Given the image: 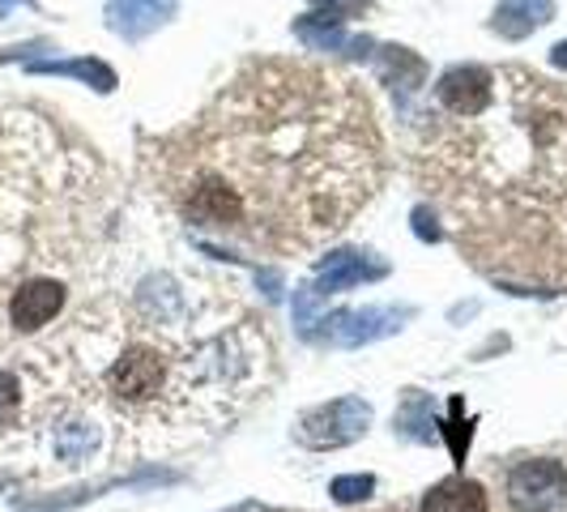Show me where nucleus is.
Listing matches in <instances>:
<instances>
[{
  "label": "nucleus",
  "instance_id": "nucleus-1",
  "mask_svg": "<svg viewBox=\"0 0 567 512\" xmlns=\"http://www.w3.org/2000/svg\"><path fill=\"white\" fill-rule=\"evenodd\" d=\"M388 154L359 77L308 56H260L184 128L141 146V184L201 235L303 256L384 189Z\"/></svg>",
  "mask_w": 567,
  "mask_h": 512
},
{
  "label": "nucleus",
  "instance_id": "nucleus-2",
  "mask_svg": "<svg viewBox=\"0 0 567 512\" xmlns=\"http://www.w3.org/2000/svg\"><path fill=\"white\" fill-rule=\"evenodd\" d=\"M372 427V406L363 397H338L329 406H315L299 418L295 436L308 448H346L354 440H363Z\"/></svg>",
  "mask_w": 567,
  "mask_h": 512
},
{
  "label": "nucleus",
  "instance_id": "nucleus-3",
  "mask_svg": "<svg viewBox=\"0 0 567 512\" xmlns=\"http://www.w3.org/2000/svg\"><path fill=\"white\" fill-rule=\"evenodd\" d=\"M507 504L516 512H555L567 504V466L555 457H525L507 470Z\"/></svg>",
  "mask_w": 567,
  "mask_h": 512
},
{
  "label": "nucleus",
  "instance_id": "nucleus-4",
  "mask_svg": "<svg viewBox=\"0 0 567 512\" xmlns=\"http://www.w3.org/2000/svg\"><path fill=\"white\" fill-rule=\"evenodd\" d=\"M495 98V73L482 64H457L436 82V116L443 120H473Z\"/></svg>",
  "mask_w": 567,
  "mask_h": 512
},
{
  "label": "nucleus",
  "instance_id": "nucleus-5",
  "mask_svg": "<svg viewBox=\"0 0 567 512\" xmlns=\"http://www.w3.org/2000/svg\"><path fill=\"white\" fill-rule=\"evenodd\" d=\"M406 312H393V308H363V312H338V317L320 320L324 324V338L338 342V346H363V342H376L402 329Z\"/></svg>",
  "mask_w": 567,
  "mask_h": 512
},
{
  "label": "nucleus",
  "instance_id": "nucleus-6",
  "mask_svg": "<svg viewBox=\"0 0 567 512\" xmlns=\"http://www.w3.org/2000/svg\"><path fill=\"white\" fill-rule=\"evenodd\" d=\"M61 308H64V287L56 278H31V282H22V287L13 290V299H9V317H13V324L22 333L43 329L47 320L61 317Z\"/></svg>",
  "mask_w": 567,
  "mask_h": 512
},
{
  "label": "nucleus",
  "instance_id": "nucleus-7",
  "mask_svg": "<svg viewBox=\"0 0 567 512\" xmlns=\"http://www.w3.org/2000/svg\"><path fill=\"white\" fill-rule=\"evenodd\" d=\"M384 265L379 260H367V253H329L315 269V282H308V295L312 299H324V295H338V290H350L367 278H379Z\"/></svg>",
  "mask_w": 567,
  "mask_h": 512
},
{
  "label": "nucleus",
  "instance_id": "nucleus-8",
  "mask_svg": "<svg viewBox=\"0 0 567 512\" xmlns=\"http://www.w3.org/2000/svg\"><path fill=\"white\" fill-rule=\"evenodd\" d=\"M175 18V0H107V26L125 39H146Z\"/></svg>",
  "mask_w": 567,
  "mask_h": 512
},
{
  "label": "nucleus",
  "instance_id": "nucleus-9",
  "mask_svg": "<svg viewBox=\"0 0 567 512\" xmlns=\"http://www.w3.org/2000/svg\"><path fill=\"white\" fill-rule=\"evenodd\" d=\"M418 512H486V491L473 479H443L422 495Z\"/></svg>",
  "mask_w": 567,
  "mask_h": 512
},
{
  "label": "nucleus",
  "instance_id": "nucleus-10",
  "mask_svg": "<svg viewBox=\"0 0 567 512\" xmlns=\"http://www.w3.org/2000/svg\"><path fill=\"white\" fill-rule=\"evenodd\" d=\"M550 18H555V4L550 0H500L495 31L504 34V39H525V34H534Z\"/></svg>",
  "mask_w": 567,
  "mask_h": 512
},
{
  "label": "nucleus",
  "instance_id": "nucleus-11",
  "mask_svg": "<svg viewBox=\"0 0 567 512\" xmlns=\"http://www.w3.org/2000/svg\"><path fill=\"white\" fill-rule=\"evenodd\" d=\"M295 34H299L312 52H350V56H363V52H367V39L342 34L338 26H329V22H320V18H299V22H295Z\"/></svg>",
  "mask_w": 567,
  "mask_h": 512
},
{
  "label": "nucleus",
  "instance_id": "nucleus-12",
  "mask_svg": "<svg viewBox=\"0 0 567 512\" xmlns=\"http://www.w3.org/2000/svg\"><path fill=\"white\" fill-rule=\"evenodd\" d=\"M31 68H34V73H64V77H82L86 86H95V90H103V95L116 86V73H111L103 61H90V56H82V61H34Z\"/></svg>",
  "mask_w": 567,
  "mask_h": 512
},
{
  "label": "nucleus",
  "instance_id": "nucleus-13",
  "mask_svg": "<svg viewBox=\"0 0 567 512\" xmlns=\"http://www.w3.org/2000/svg\"><path fill=\"white\" fill-rule=\"evenodd\" d=\"M376 491V479L372 474H342V479L329 482V495L338 500V504H359V500H367Z\"/></svg>",
  "mask_w": 567,
  "mask_h": 512
},
{
  "label": "nucleus",
  "instance_id": "nucleus-14",
  "mask_svg": "<svg viewBox=\"0 0 567 512\" xmlns=\"http://www.w3.org/2000/svg\"><path fill=\"white\" fill-rule=\"evenodd\" d=\"M367 4L372 0H315V9H320L315 18L329 22V26H338V22H350V18H363Z\"/></svg>",
  "mask_w": 567,
  "mask_h": 512
},
{
  "label": "nucleus",
  "instance_id": "nucleus-15",
  "mask_svg": "<svg viewBox=\"0 0 567 512\" xmlns=\"http://www.w3.org/2000/svg\"><path fill=\"white\" fill-rule=\"evenodd\" d=\"M18 406H22V381L13 372H0V423L18 415Z\"/></svg>",
  "mask_w": 567,
  "mask_h": 512
},
{
  "label": "nucleus",
  "instance_id": "nucleus-16",
  "mask_svg": "<svg viewBox=\"0 0 567 512\" xmlns=\"http://www.w3.org/2000/svg\"><path fill=\"white\" fill-rule=\"evenodd\" d=\"M414 231L422 235V239H440V226H436V214L422 205V210H414Z\"/></svg>",
  "mask_w": 567,
  "mask_h": 512
},
{
  "label": "nucleus",
  "instance_id": "nucleus-17",
  "mask_svg": "<svg viewBox=\"0 0 567 512\" xmlns=\"http://www.w3.org/2000/svg\"><path fill=\"white\" fill-rule=\"evenodd\" d=\"M555 64H567V43H559V47H555Z\"/></svg>",
  "mask_w": 567,
  "mask_h": 512
}]
</instances>
